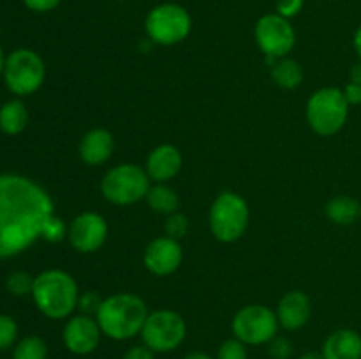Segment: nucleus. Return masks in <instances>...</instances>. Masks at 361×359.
I'll use <instances>...</instances> for the list:
<instances>
[{
    "label": "nucleus",
    "mask_w": 361,
    "mask_h": 359,
    "mask_svg": "<svg viewBox=\"0 0 361 359\" xmlns=\"http://www.w3.org/2000/svg\"><path fill=\"white\" fill-rule=\"evenodd\" d=\"M53 210L41 185L25 176L0 175V259L18 256L42 238Z\"/></svg>",
    "instance_id": "f257e3e1"
},
{
    "label": "nucleus",
    "mask_w": 361,
    "mask_h": 359,
    "mask_svg": "<svg viewBox=\"0 0 361 359\" xmlns=\"http://www.w3.org/2000/svg\"><path fill=\"white\" fill-rule=\"evenodd\" d=\"M148 317L143 299L130 292H120L104 299L95 313L102 334L111 340H129L141 334Z\"/></svg>",
    "instance_id": "f03ea898"
},
{
    "label": "nucleus",
    "mask_w": 361,
    "mask_h": 359,
    "mask_svg": "<svg viewBox=\"0 0 361 359\" xmlns=\"http://www.w3.org/2000/svg\"><path fill=\"white\" fill-rule=\"evenodd\" d=\"M32 296L37 308L49 319H66L80 301L76 282L62 270L42 271L35 277Z\"/></svg>",
    "instance_id": "7ed1b4c3"
},
{
    "label": "nucleus",
    "mask_w": 361,
    "mask_h": 359,
    "mask_svg": "<svg viewBox=\"0 0 361 359\" xmlns=\"http://www.w3.org/2000/svg\"><path fill=\"white\" fill-rule=\"evenodd\" d=\"M349 102L338 88H321L307 104V120L321 136H334L348 122Z\"/></svg>",
    "instance_id": "20e7f679"
},
{
    "label": "nucleus",
    "mask_w": 361,
    "mask_h": 359,
    "mask_svg": "<svg viewBox=\"0 0 361 359\" xmlns=\"http://www.w3.org/2000/svg\"><path fill=\"white\" fill-rule=\"evenodd\" d=\"M249 224V206L235 192L219 194L210 208V231L219 241L233 243L245 232Z\"/></svg>",
    "instance_id": "39448f33"
},
{
    "label": "nucleus",
    "mask_w": 361,
    "mask_h": 359,
    "mask_svg": "<svg viewBox=\"0 0 361 359\" xmlns=\"http://www.w3.org/2000/svg\"><path fill=\"white\" fill-rule=\"evenodd\" d=\"M102 196L113 204H134L147 197L150 176L136 164H120L109 169L101 183Z\"/></svg>",
    "instance_id": "423d86ee"
},
{
    "label": "nucleus",
    "mask_w": 361,
    "mask_h": 359,
    "mask_svg": "<svg viewBox=\"0 0 361 359\" xmlns=\"http://www.w3.org/2000/svg\"><path fill=\"white\" fill-rule=\"evenodd\" d=\"M190 14L178 4H161L154 7L145 20L148 37L161 46L178 44L190 34Z\"/></svg>",
    "instance_id": "0eeeda50"
},
{
    "label": "nucleus",
    "mask_w": 361,
    "mask_h": 359,
    "mask_svg": "<svg viewBox=\"0 0 361 359\" xmlns=\"http://www.w3.org/2000/svg\"><path fill=\"white\" fill-rule=\"evenodd\" d=\"M185 320L173 310H157L154 313H148L143 329H141L143 344L154 352L175 351L185 340Z\"/></svg>",
    "instance_id": "6e6552de"
},
{
    "label": "nucleus",
    "mask_w": 361,
    "mask_h": 359,
    "mask_svg": "<svg viewBox=\"0 0 361 359\" xmlns=\"http://www.w3.org/2000/svg\"><path fill=\"white\" fill-rule=\"evenodd\" d=\"M277 313L263 305H249L233 317L231 329L235 338L245 345L270 344L279 333Z\"/></svg>",
    "instance_id": "1a4fd4ad"
},
{
    "label": "nucleus",
    "mask_w": 361,
    "mask_h": 359,
    "mask_svg": "<svg viewBox=\"0 0 361 359\" xmlns=\"http://www.w3.org/2000/svg\"><path fill=\"white\" fill-rule=\"evenodd\" d=\"M44 62L32 49H16L11 53L4 67L6 84L13 94H34L44 81Z\"/></svg>",
    "instance_id": "9d476101"
},
{
    "label": "nucleus",
    "mask_w": 361,
    "mask_h": 359,
    "mask_svg": "<svg viewBox=\"0 0 361 359\" xmlns=\"http://www.w3.org/2000/svg\"><path fill=\"white\" fill-rule=\"evenodd\" d=\"M256 41L261 51L270 58L284 56L295 48L296 34L288 18L281 16L279 13L264 14L256 23Z\"/></svg>",
    "instance_id": "9b49d317"
},
{
    "label": "nucleus",
    "mask_w": 361,
    "mask_h": 359,
    "mask_svg": "<svg viewBox=\"0 0 361 359\" xmlns=\"http://www.w3.org/2000/svg\"><path fill=\"white\" fill-rule=\"evenodd\" d=\"M108 238V224L104 218L94 211L81 213L71 222L69 241L74 250L81 253H92L102 246Z\"/></svg>",
    "instance_id": "f8f14e48"
},
{
    "label": "nucleus",
    "mask_w": 361,
    "mask_h": 359,
    "mask_svg": "<svg viewBox=\"0 0 361 359\" xmlns=\"http://www.w3.org/2000/svg\"><path fill=\"white\" fill-rule=\"evenodd\" d=\"M101 334L97 320L90 315H78L66 324L62 338L67 351L76 355H87L99 347Z\"/></svg>",
    "instance_id": "ddd939ff"
},
{
    "label": "nucleus",
    "mask_w": 361,
    "mask_h": 359,
    "mask_svg": "<svg viewBox=\"0 0 361 359\" xmlns=\"http://www.w3.org/2000/svg\"><path fill=\"white\" fill-rule=\"evenodd\" d=\"M182 259L183 252L178 239H173L169 236L154 239L145 250V266L157 277H166L178 270Z\"/></svg>",
    "instance_id": "4468645a"
},
{
    "label": "nucleus",
    "mask_w": 361,
    "mask_h": 359,
    "mask_svg": "<svg viewBox=\"0 0 361 359\" xmlns=\"http://www.w3.org/2000/svg\"><path fill=\"white\" fill-rule=\"evenodd\" d=\"M277 319L284 329L296 331L305 326L312 313V305L305 292L291 291L286 292L277 306Z\"/></svg>",
    "instance_id": "2eb2a0df"
},
{
    "label": "nucleus",
    "mask_w": 361,
    "mask_h": 359,
    "mask_svg": "<svg viewBox=\"0 0 361 359\" xmlns=\"http://www.w3.org/2000/svg\"><path fill=\"white\" fill-rule=\"evenodd\" d=\"M182 169V153L173 144H161L148 155L147 175L157 183H164L175 178Z\"/></svg>",
    "instance_id": "dca6fc26"
},
{
    "label": "nucleus",
    "mask_w": 361,
    "mask_h": 359,
    "mask_svg": "<svg viewBox=\"0 0 361 359\" xmlns=\"http://www.w3.org/2000/svg\"><path fill=\"white\" fill-rule=\"evenodd\" d=\"M324 359H361V334L355 329H337L324 340Z\"/></svg>",
    "instance_id": "f3484780"
},
{
    "label": "nucleus",
    "mask_w": 361,
    "mask_h": 359,
    "mask_svg": "<svg viewBox=\"0 0 361 359\" xmlns=\"http://www.w3.org/2000/svg\"><path fill=\"white\" fill-rule=\"evenodd\" d=\"M113 136L106 129H94L85 134L80 143V157L88 165L104 164L113 153Z\"/></svg>",
    "instance_id": "a211bd4d"
},
{
    "label": "nucleus",
    "mask_w": 361,
    "mask_h": 359,
    "mask_svg": "<svg viewBox=\"0 0 361 359\" xmlns=\"http://www.w3.org/2000/svg\"><path fill=\"white\" fill-rule=\"evenodd\" d=\"M361 204L349 196H337L326 204V217L337 225H349L360 218Z\"/></svg>",
    "instance_id": "6ab92c4d"
},
{
    "label": "nucleus",
    "mask_w": 361,
    "mask_h": 359,
    "mask_svg": "<svg viewBox=\"0 0 361 359\" xmlns=\"http://www.w3.org/2000/svg\"><path fill=\"white\" fill-rule=\"evenodd\" d=\"M27 122L28 113L21 101H9L0 108V129H2V132L11 134V136L20 134L27 127Z\"/></svg>",
    "instance_id": "aec40b11"
},
{
    "label": "nucleus",
    "mask_w": 361,
    "mask_h": 359,
    "mask_svg": "<svg viewBox=\"0 0 361 359\" xmlns=\"http://www.w3.org/2000/svg\"><path fill=\"white\" fill-rule=\"evenodd\" d=\"M148 206L157 213L173 215L176 213L180 206L178 194L171 189V187L164 185V183H157L155 187H150L147 194Z\"/></svg>",
    "instance_id": "412c9836"
},
{
    "label": "nucleus",
    "mask_w": 361,
    "mask_h": 359,
    "mask_svg": "<svg viewBox=\"0 0 361 359\" xmlns=\"http://www.w3.org/2000/svg\"><path fill=\"white\" fill-rule=\"evenodd\" d=\"M271 77H274L279 87L286 88V90H293V88L302 84L303 69L295 60H281L271 69Z\"/></svg>",
    "instance_id": "4be33fe9"
},
{
    "label": "nucleus",
    "mask_w": 361,
    "mask_h": 359,
    "mask_svg": "<svg viewBox=\"0 0 361 359\" xmlns=\"http://www.w3.org/2000/svg\"><path fill=\"white\" fill-rule=\"evenodd\" d=\"M48 358V345L41 336H25L14 345L13 359H46Z\"/></svg>",
    "instance_id": "5701e85b"
},
{
    "label": "nucleus",
    "mask_w": 361,
    "mask_h": 359,
    "mask_svg": "<svg viewBox=\"0 0 361 359\" xmlns=\"http://www.w3.org/2000/svg\"><path fill=\"white\" fill-rule=\"evenodd\" d=\"M6 285L11 294L25 296L28 292H32V289H34V278L28 273H25V271H14V273L9 275Z\"/></svg>",
    "instance_id": "b1692460"
},
{
    "label": "nucleus",
    "mask_w": 361,
    "mask_h": 359,
    "mask_svg": "<svg viewBox=\"0 0 361 359\" xmlns=\"http://www.w3.org/2000/svg\"><path fill=\"white\" fill-rule=\"evenodd\" d=\"M18 338V324L13 317L0 315V352L14 345Z\"/></svg>",
    "instance_id": "393cba45"
},
{
    "label": "nucleus",
    "mask_w": 361,
    "mask_h": 359,
    "mask_svg": "<svg viewBox=\"0 0 361 359\" xmlns=\"http://www.w3.org/2000/svg\"><path fill=\"white\" fill-rule=\"evenodd\" d=\"M215 359H249L247 354V345L240 341L238 338H229L219 347L217 358Z\"/></svg>",
    "instance_id": "a878e982"
},
{
    "label": "nucleus",
    "mask_w": 361,
    "mask_h": 359,
    "mask_svg": "<svg viewBox=\"0 0 361 359\" xmlns=\"http://www.w3.org/2000/svg\"><path fill=\"white\" fill-rule=\"evenodd\" d=\"M166 234L173 239H180L183 236H187L189 232V220H187L185 215L182 213H173L169 215L168 222H166Z\"/></svg>",
    "instance_id": "bb28decb"
},
{
    "label": "nucleus",
    "mask_w": 361,
    "mask_h": 359,
    "mask_svg": "<svg viewBox=\"0 0 361 359\" xmlns=\"http://www.w3.org/2000/svg\"><path fill=\"white\" fill-rule=\"evenodd\" d=\"M67 232H69V229H67V225L63 224L62 218H59L53 215V217L46 222L44 231H42V238L48 239V241H51V243H59V241H62L63 236H66Z\"/></svg>",
    "instance_id": "cd10ccee"
},
{
    "label": "nucleus",
    "mask_w": 361,
    "mask_h": 359,
    "mask_svg": "<svg viewBox=\"0 0 361 359\" xmlns=\"http://www.w3.org/2000/svg\"><path fill=\"white\" fill-rule=\"evenodd\" d=\"M271 359H291L293 355V344L286 336H275L268 345Z\"/></svg>",
    "instance_id": "c85d7f7f"
},
{
    "label": "nucleus",
    "mask_w": 361,
    "mask_h": 359,
    "mask_svg": "<svg viewBox=\"0 0 361 359\" xmlns=\"http://www.w3.org/2000/svg\"><path fill=\"white\" fill-rule=\"evenodd\" d=\"M303 0H277V13L284 18H293L302 11Z\"/></svg>",
    "instance_id": "c756f323"
},
{
    "label": "nucleus",
    "mask_w": 361,
    "mask_h": 359,
    "mask_svg": "<svg viewBox=\"0 0 361 359\" xmlns=\"http://www.w3.org/2000/svg\"><path fill=\"white\" fill-rule=\"evenodd\" d=\"M62 0H23L25 6L35 13H48V11L56 9Z\"/></svg>",
    "instance_id": "7c9ffc66"
},
{
    "label": "nucleus",
    "mask_w": 361,
    "mask_h": 359,
    "mask_svg": "<svg viewBox=\"0 0 361 359\" xmlns=\"http://www.w3.org/2000/svg\"><path fill=\"white\" fill-rule=\"evenodd\" d=\"M122 359H155V352L152 351L147 345H134L129 351H126V354L122 355Z\"/></svg>",
    "instance_id": "2f4dec72"
},
{
    "label": "nucleus",
    "mask_w": 361,
    "mask_h": 359,
    "mask_svg": "<svg viewBox=\"0 0 361 359\" xmlns=\"http://www.w3.org/2000/svg\"><path fill=\"white\" fill-rule=\"evenodd\" d=\"M101 299L97 298V296L94 294V292H87V294H83V298H80V301H78V305H80V308L83 310L85 313H90V312H95L97 313L99 306H101Z\"/></svg>",
    "instance_id": "473e14b6"
},
{
    "label": "nucleus",
    "mask_w": 361,
    "mask_h": 359,
    "mask_svg": "<svg viewBox=\"0 0 361 359\" xmlns=\"http://www.w3.org/2000/svg\"><path fill=\"white\" fill-rule=\"evenodd\" d=\"M345 101L349 102V106H358L361 104V84L358 83H349L348 87L344 88Z\"/></svg>",
    "instance_id": "72a5a7b5"
},
{
    "label": "nucleus",
    "mask_w": 361,
    "mask_h": 359,
    "mask_svg": "<svg viewBox=\"0 0 361 359\" xmlns=\"http://www.w3.org/2000/svg\"><path fill=\"white\" fill-rule=\"evenodd\" d=\"M351 83L361 84V63H356L351 69Z\"/></svg>",
    "instance_id": "f704fd0d"
},
{
    "label": "nucleus",
    "mask_w": 361,
    "mask_h": 359,
    "mask_svg": "<svg viewBox=\"0 0 361 359\" xmlns=\"http://www.w3.org/2000/svg\"><path fill=\"white\" fill-rule=\"evenodd\" d=\"M183 359H214V358H212V355H208L207 352L196 351V352H189V354H187Z\"/></svg>",
    "instance_id": "c9c22d12"
},
{
    "label": "nucleus",
    "mask_w": 361,
    "mask_h": 359,
    "mask_svg": "<svg viewBox=\"0 0 361 359\" xmlns=\"http://www.w3.org/2000/svg\"><path fill=\"white\" fill-rule=\"evenodd\" d=\"M298 359H324V355H323V352L310 351V352H305V354L300 355Z\"/></svg>",
    "instance_id": "e433bc0d"
},
{
    "label": "nucleus",
    "mask_w": 361,
    "mask_h": 359,
    "mask_svg": "<svg viewBox=\"0 0 361 359\" xmlns=\"http://www.w3.org/2000/svg\"><path fill=\"white\" fill-rule=\"evenodd\" d=\"M355 48H356V53H358V56L361 58V25L355 32Z\"/></svg>",
    "instance_id": "4c0bfd02"
},
{
    "label": "nucleus",
    "mask_w": 361,
    "mask_h": 359,
    "mask_svg": "<svg viewBox=\"0 0 361 359\" xmlns=\"http://www.w3.org/2000/svg\"><path fill=\"white\" fill-rule=\"evenodd\" d=\"M4 67H6V62H4V53H2V48H0V73L4 70Z\"/></svg>",
    "instance_id": "58836bf2"
},
{
    "label": "nucleus",
    "mask_w": 361,
    "mask_h": 359,
    "mask_svg": "<svg viewBox=\"0 0 361 359\" xmlns=\"http://www.w3.org/2000/svg\"><path fill=\"white\" fill-rule=\"evenodd\" d=\"M360 218H361V213H360Z\"/></svg>",
    "instance_id": "ea45409f"
}]
</instances>
